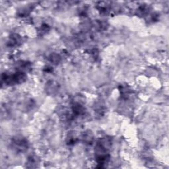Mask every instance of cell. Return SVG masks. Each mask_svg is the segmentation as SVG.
Here are the masks:
<instances>
[{"label": "cell", "instance_id": "obj_1", "mask_svg": "<svg viewBox=\"0 0 169 169\" xmlns=\"http://www.w3.org/2000/svg\"><path fill=\"white\" fill-rule=\"evenodd\" d=\"M13 144L15 150L18 151H23L28 148V145H27L26 141L22 139H16L13 141Z\"/></svg>", "mask_w": 169, "mask_h": 169}, {"label": "cell", "instance_id": "obj_3", "mask_svg": "<svg viewBox=\"0 0 169 169\" xmlns=\"http://www.w3.org/2000/svg\"><path fill=\"white\" fill-rule=\"evenodd\" d=\"M50 61L52 63H59V60H60V57L59 56L58 54H52L51 56L50 57Z\"/></svg>", "mask_w": 169, "mask_h": 169}, {"label": "cell", "instance_id": "obj_2", "mask_svg": "<svg viewBox=\"0 0 169 169\" xmlns=\"http://www.w3.org/2000/svg\"><path fill=\"white\" fill-rule=\"evenodd\" d=\"M21 42V37L16 35L14 34L12 35V36H10V39L9 41V46H16L20 45V43Z\"/></svg>", "mask_w": 169, "mask_h": 169}]
</instances>
